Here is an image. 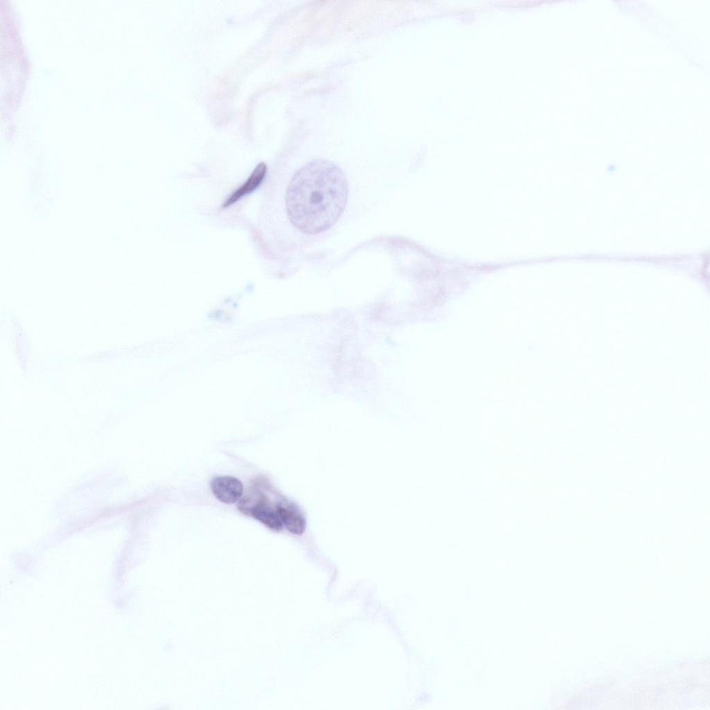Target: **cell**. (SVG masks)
<instances>
[{"label":"cell","mask_w":710,"mask_h":710,"mask_svg":"<svg viewBox=\"0 0 710 710\" xmlns=\"http://www.w3.org/2000/svg\"><path fill=\"white\" fill-rule=\"evenodd\" d=\"M349 188L344 172L333 162L315 159L299 169L286 193L291 223L314 234L334 225L347 205Z\"/></svg>","instance_id":"6da1fadb"},{"label":"cell","mask_w":710,"mask_h":710,"mask_svg":"<svg viewBox=\"0 0 710 710\" xmlns=\"http://www.w3.org/2000/svg\"><path fill=\"white\" fill-rule=\"evenodd\" d=\"M238 508L243 513L251 515L272 530L279 531L282 529L283 523L277 510L272 509L267 504L266 499L262 494L257 496L253 505H238Z\"/></svg>","instance_id":"7a4b0ae2"},{"label":"cell","mask_w":710,"mask_h":710,"mask_svg":"<svg viewBox=\"0 0 710 710\" xmlns=\"http://www.w3.org/2000/svg\"><path fill=\"white\" fill-rule=\"evenodd\" d=\"M211 487L214 496L227 504L234 503L239 501L243 491L242 483L237 478L230 476L214 478L211 482Z\"/></svg>","instance_id":"3957f363"},{"label":"cell","mask_w":710,"mask_h":710,"mask_svg":"<svg viewBox=\"0 0 710 710\" xmlns=\"http://www.w3.org/2000/svg\"><path fill=\"white\" fill-rule=\"evenodd\" d=\"M266 170V165L263 162L259 163L245 182L228 198L223 207H227L238 201L245 195L253 191L264 179Z\"/></svg>","instance_id":"277c9868"},{"label":"cell","mask_w":710,"mask_h":710,"mask_svg":"<svg viewBox=\"0 0 710 710\" xmlns=\"http://www.w3.org/2000/svg\"><path fill=\"white\" fill-rule=\"evenodd\" d=\"M276 510L282 523L290 532L295 535H301L304 532L305 521L299 514L281 505H277Z\"/></svg>","instance_id":"5b68a950"}]
</instances>
